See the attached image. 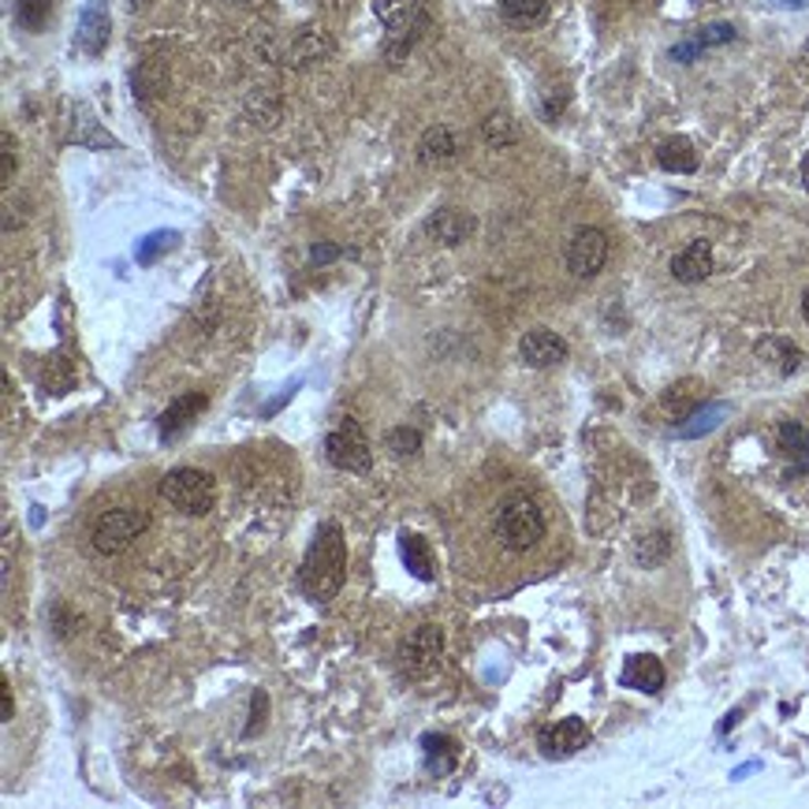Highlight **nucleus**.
<instances>
[{
  "label": "nucleus",
  "instance_id": "nucleus-11",
  "mask_svg": "<svg viewBox=\"0 0 809 809\" xmlns=\"http://www.w3.org/2000/svg\"><path fill=\"white\" fill-rule=\"evenodd\" d=\"M109 30H112V19H109L105 0H90V4L83 8V16H79L75 42L86 57H101L109 45Z\"/></svg>",
  "mask_w": 809,
  "mask_h": 809
},
{
  "label": "nucleus",
  "instance_id": "nucleus-26",
  "mask_svg": "<svg viewBox=\"0 0 809 809\" xmlns=\"http://www.w3.org/2000/svg\"><path fill=\"white\" fill-rule=\"evenodd\" d=\"M172 247H176V232H150L146 239L139 243L135 258H139V265H153L161 254H168Z\"/></svg>",
  "mask_w": 809,
  "mask_h": 809
},
{
  "label": "nucleus",
  "instance_id": "nucleus-1",
  "mask_svg": "<svg viewBox=\"0 0 809 809\" xmlns=\"http://www.w3.org/2000/svg\"><path fill=\"white\" fill-rule=\"evenodd\" d=\"M347 578V541L344 530L336 522H325L321 530L314 534L310 549H306V560L299 567V586L310 601L325 604L340 593Z\"/></svg>",
  "mask_w": 809,
  "mask_h": 809
},
{
  "label": "nucleus",
  "instance_id": "nucleus-23",
  "mask_svg": "<svg viewBox=\"0 0 809 809\" xmlns=\"http://www.w3.org/2000/svg\"><path fill=\"white\" fill-rule=\"evenodd\" d=\"M481 139H485V146L504 150L511 142H519V124L508 116V112H489L485 124H481Z\"/></svg>",
  "mask_w": 809,
  "mask_h": 809
},
{
  "label": "nucleus",
  "instance_id": "nucleus-18",
  "mask_svg": "<svg viewBox=\"0 0 809 809\" xmlns=\"http://www.w3.org/2000/svg\"><path fill=\"white\" fill-rule=\"evenodd\" d=\"M329 53H332V42L321 34V30H299L291 49H288V64L291 68H310Z\"/></svg>",
  "mask_w": 809,
  "mask_h": 809
},
{
  "label": "nucleus",
  "instance_id": "nucleus-25",
  "mask_svg": "<svg viewBox=\"0 0 809 809\" xmlns=\"http://www.w3.org/2000/svg\"><path fill=\"white\" fill-rule=\"evenodd\" d=\"M757 355H761V358H776V362H780V373H795L798 366H802V351H798V347H791L787 340H765V344H757Z\"/></svg>",
  "mask_w": 809,
  "mask_h": 809
},
{
  "label": "nucleus",
  "instance_id": "nucleus-17",
  "mask_svg": "<svg viewBox=\"0 0 809 809\" xmlns=\"http://www.w3.org/2000/svg\"><path fill=\"white\" fill-rule=\"evenodd\" d=\"M657 165L664 172H672V176H690V172L698 168V150H694V142L683 135L664 139L657 146Z\"/></svg>",
  "mask_w": 809,
  "mask_h": 809
},
{
  "label": "nucleus",
  "instance_id": "nucleus-16",
  "mask_svg": "<svg viewBox=\"0 0 809 809\" xmlns=\"http://www.w3.org/2000/svg\"><path fill=\"white\" fill-rule=\"evenodd\" d=\"M455 153H459V142L444 124H433L422 139H418V161H422L426 168L448 165V161H455Z\"/></svg>",
  "mask_w": 809,
  "mask_h": 809
},
{
  "label": "nucleus",
  "instance_id": "nucleus-12",
  "mask_svg": "<svg viewBox=\"0 0 809 809\" xmlns=\"http://www.w3.org/2000/svg\"><path fill=\"white\" fill-rule=\"evenodd\" d=\"M713 273V247L705 239H694L690 247H683L672 258V276L679 284H702Z\"/></svg>",
  "mask_w": 809,
  "mask_h": 809
},
{
  "label": "nucleus",
  "instance_id": "nucleus-6",
  "mask_svg": "<svg viewBox=\"0 0 809 809\" xmlns=\"http://www.w3.org/2000/svg\"><path fill=\"white\" fill-rule=\"evenodd\" d=\"M150 530V511L142 508H112L94 522V549L105 556L131 549Z\"/></svg>",
  "mask_w": 809,
  "mask_h": 809
},
{
  "label": "nucleus",
  "instance_id": "nucleus-14",
  "mask_svg": "<svg viewBox=\"0 0 809 809\" xmlns=\"http://www.w3.org/2000/svg\"><path fill=\"white\" fill-rule=\"evenodd\" d=\"M426 232L433 235L437 243H444V247H459V243H467V235H474V213L467 209H440L429 217Z\"/></svg>",
  "mask_w": 809,
  "mask_h": 809
},
{
  "label": "nucleus",
  "instance_id": "nucleus-37",
  "mask_svg": "<svg viewBox=\"0 0 809 809\" xmlns=\"http://www.w3.org/2000/svg\"><path fill=\"white\" fill-rule=\"evenodd\" d=\"M780 4H784V8H802L806 0H780Z\"/></svg>",
  "mask_w": 809,
  "mask_h": 809
},
{
  "label": "nucleus",
  "instance_id": "nucleus-36",
  "mask_svg": "<svg viewBox=\"0 0 809 809\" xmlns=\"http://www.w3.org/2000/svg\"><path fill=\"white\" fill-rule=\"evenodd\" d=\"M802 317H806V325H809V291L802 295Z\"/></svg>",
  "mask_w": 809,
  "mask_h": 809
},
{
  "label": "nucleus",
  "instance_id": "nucleus-33",
  "mask_svg": "<svg viewBox=\"0 0 809 809\" xmlns=\"http://www.w3.org/2000/svg\"><path fill=\"white\" fill-rule=\"evenodd\" d=\"M0 686H4V720H12V716H16V702H12V686H8V683H0Z\"/></svg>",
  "mask_w": 809,
  "mask_h": 809
},
{
  "label": "nucleus",
  "instance_id": "nucleus-22",
  "mask_svg": "<svg viewBox=\"0 0 809 809\" xmlns=\"http://www.w3.org/2000/svg\"><path fill=\"white\" fill-rule=\"evenodd\" d=\"M776 440H780V452L787 459H795L798 467H809V429L802 422H780Z\"/></svg>",
  "mask_w": 809,
  "mask_h": 809
},
{
  "label": "nucleus",
  "instance_id": "nucleus-30",
  "mask_svg": "<svg viewBox=\"0 0 809 809\" xmlns=\"http://www.w3.org/2000/svg\"><path fill=\"white\" fill-rule=\"evenodd\" d=\"M265 709H269V698H265V690L254 694V713H250V727H247V739H254V735L265 727Z\"/></svg>",
  "mask_w": 809,
  "mask_h": 809
},
{
  "label": "nucleus",
  "instance_id": "nucleus-2",
  "mask_svg": "<svg viewBox=\"0 0 809 809\" xmlns=\"http://www.w3.org/2000/svg\"><path fill=\"white\" fill-rule=\"evenodd\" d=\"M377 16H381L388 27L385 57L392 60V64H399V60L411 53L418 45V38L429 30L426 0H381V4H377Z\"/></svg>",
  "mask_w": 809,
  "mask_h": 809
},
{
  "label": "nucleus",
  "instance_id": "nucleus-34",
  "mask_svg": "<svg viewBox=\"0 0 809 809\" xmlns=\"http://www.w3.org/2000/svg\"><path fill=\"white\" fill-rule=\"evenodd\" d=\"M802 187H806V194H809V153L802 157Z\"/></svg>",
  "mask_w": 809,
  "mask_h": 809
},
{
  "label": "nucleus",
  "instance_id": "nucleus-13",
  "mask_svg": "<svg viewBox=\"0 0 809 809\" xmlns=\"http://www.w3.org/2000/svg\"><path fill=\"white\" fill-rule=\"evenodd\" d=\"M206 392H187V396H180L176 403H168V411L157 418V429H161V437L172 440V437H180L183 429H191V422H198V414L206 411Z\"/></svg>",
  "mask_w": 809,
  "mask_h": 809
},
{
  "label": "nucleus",
  "instance_id": "nucleus-24",
  "mask_svg": "<svg viewBox=\"0 0 809 809\" xmlns=\"http://www.w3.org/2000/svg\"><path fill=\"white\" fill-rule=\"evenodd\" d=\"M49 16H53V4H49V0H16V23L30 30V34L45 30Z\"/></svg>",
  "mask_w": 809,
  "mask_h": 809
},
{
  "label": "nucleus",
  "instance_id": "nucleus-29",
  "mask_svg": "<svg viewBox=\"0 0 809 809\" xmlns=\"http://www.w3.org/2000/svg\"><path fill=\"white\" fill-rule=\"evenodd\" d=\"M720 42H735V27H727V23L705 27L698 38V45H720Z\"/></svg>",
  "mask_w": 809,
  "mask_h": 809
},
{
  "label": "nucleus",
  "instance_id": "nucleus-3",
  "mask_svg": "<svg viewBox=\"0 0 809 809\" xmlns=\"http://www.w3.org/2000/svg\"><path fill=\"white\" fill-rule=\"evenodd\" d=\"M493 534L508 552H530L541 537H545V511H541L530 496H511L496 511Z\"/></svg>",
  "mask_w": 809,
  "mask_h": 809
},
{
  "label": "nucleus",
  "instance_id": "nucleus-10",
  "mask_svg": "<svg viewBox=\"0 0 809 809\" xmlns=\"http://www.w3.org/2000/svg\"><path fill=\"white\" fill-rule=\"evenodd\" d=\"M586 743H590V727L578 720V716H567V720H556V724H549L545 731H541V754L545 757H571V754H578V750H586Z\"/></svg>",
  "mask_w": 809,
  "mask_h": 809
},
{
  "label": "nucleus",
  "instance_id": "nucleus-19",
  "mask_svg": "<svg viewBox=\"0 0 809 809\" xmlns=\"http://www.w3.org/2000/svg\"><path fill=\"white\" fill-rule=\"evenodd\" d=\"M399 552H403V563H407V571H411L414 578H422V582L437 578V563H433V552H429V545H426V537L403 534V537H399Z\"/></svg>",
  "mask_w": 809,
  "mask_h": 809
},
{
  "label": "nucleus",
  "instance_id": "nucleus-35",
  "mask_svg": "<svg viewBox=\"0 0 809 809\" xmlns=\"http://www.w3.org/2000/svg\"><path fill=\"white\" fill-rule=\"evenodd\" d=\"M150 4H153V0H131V12H146Z\"/></svg>",
  "mask_w": 809,
  "mask_h": 809
},
{
  "label": "nucleus",
  "instance_id": "nucleus-4",
  "mask_svg": "<svg viewBox=\"0 0 809 809\" xmlns=\"http://www.w3.org/2000/svg\"><path fill=\"white\" fill-rule=\"evenodd\" d=\"M161 496H165L180 515L202 519V515H209L213 504H217V485H213V478L206 470L176 467L161 478Z\"/></svg>",
  "mask_w": 809,
  "mask_h": 809
},
{
  "label": "nucleus",
  "instance_id": "nucleus-15",
  "mask_svg": "<svg viewBox=\"0 0 809 809\" xmlns=\"http://www.w3.org/2000/svg\"><path fill=\"white\" fill-rule=\"evenodd\" d=\"M623 686H631V690H642V694H657L664 686V664L657 657H649V653H638V657H631L623 664Z\"/></svg>",
  "mask_w": 809,
  "mask_h": 809
},
{
  "label": "nucleus",
  "instance_id": "nucleus-7",
  "mask_svg": "<svg viewBox=\"0 0 809 809\" xmlns=\"http://www.w3.org/2000/svg\"><path fill=\"white\" fill-rule=\"evenodd\" d=\"M440 653H444V631L426 623V627H418L411 638L399 645V668L414 675V679H422V675H429L440 664Z\"/></svg>",
  "mask_w": 809,
  "mask_h": 809
},
{
  "label": "nucleus",
  "instance_id": "nucleus-31",
  "mask_svg": "<svg viewBox=\"0 0 809 809\" xmlns=\"http://www.w3.org/2000/svg\"><path fill=\"white\" fill-rule=\"evenodd\" d=\"M0 142H4V172H0V180H4V187H8V183L16 180V139L4 131V135H0Z\"/></svg>",
  "mask_w": 809,
  "mask_h": 809
},
{
  "label": "nucleus",
  "instance_id": "nucleus-21",
  "mask_svg": "<svg viewBox=\"0 0 809 809\" xmlns=\"http://www.w3.org/2000/svg\"><path fill=\"white\" fill-rule=\"evenodd\" d=\"M422 750H426L429 772H437V776L452 772L455 761H459V746H455V739H448V735H426Z\"/></svg>",
  "mask_w": 809,
  "mask_h": 809
},
{
  "label": "nucleus",
  "instance_id": "nucleus-32",
  "mask_svg": "<svg viewBox=\"0 0 809 809\" xmlns=\"http://www.w3.org/2000/svg\"><path fill=\"white\" fill-rule=\"evenodd\" d=\"M336 254H340V247H332V243H321V247H314V250H310V262H317V265H321V262H332Z\"/></svg>",
  "mask_w": 809,
  "mask_h": 809
},
{
  "label": "nucleus",
  "instance_id": "nucleus-28",
  "mask_svg": "<svg viewBox=\"0 0 809 809\" xmlns=\"http://www.w3.org/2000/svg\"><path fill=\"white\" fill-rule=\"evenodd\" d=\"M727 411L724 407H709V411H698L690 418V426H683L679 433L683 437H698V433H705V429H713V426H720V418H724Z\"/></svg>",
  "mask_w": 809,
  "mask_h": 809
},
{
  "label": "nucleus",
  "instance_id": "nucleus-20",
  "mask_svg": "<svg viewBox=\"0 0 809 809\" xmlns=\"http://www.w3.org/2000/svg\"><path fill=\"white\" fill-rule=\"evenodd\" d=\"M500 16H504L511 27L530 30V27L545 23L549 0H500Z\"/></svg>",
  "mask_w": 809,
  "mask_h": 809
},
{
  "label": "nucleus",
  "instance_id": "nucleus-9",
  "mask_svg": "<svg viewBox=\"0 0 809 809\" xmlns=\"http://www.w3.org/2000/svg\"><path fill=\"white\" fill-rule=\"evenodd\" d=\"M519 355H522V362L534 366V370H552V366L567 362L571 347H567V340H563L560 332H552V329H530L519 340Z\"/></svg>",
  "mask_w": 809,
  "mask_h": 809
},
{
  "label": "nucleus",
  "instance_id": "nucleus-8",
  "mask_svg": "<svg viewBox=\"0 0 809 809\" xmlns=\"http://www.w3.org/2000/svg\"><path fill=\"white\" fill-rule=\"evenodd\" d=\"M608 262V235L601 228H578L567 243V269L578 280H593Z\"/></svg>",
  "mask_w": 809,
  "mask_h": 809
},
{
  "label": "nucleus",
  "instance_id": "nucleus-27",
  "mask_svg": "<svg viewBox=\"0 0 809 809\" xmlns=\"http://www.w3.org/2000/svg\"><path fill=\"white\" fill-rule=\"evenodd\" d=\"M418 448H422V437H418V429H407V426H399L388 433V452H396V455H414Z\"/></svg>",
  "mask_w": 809,
  "mask_h": 809
},
{
  "label": "nucleus",
  "instance_id": "nucleus-5",
  "mask_svg": "<svg viewBox=\"0 0 809 809\" xmlns=\"http://www.w3.org/2000/svg\"><path fill=\"white\" fill-rule=\"evenodd\" d=\"M325 455L336 470H347V474H366L373 467V448L366 429L355 422V418H340V426L325 437Z\"/></svg>",
  "mask_w": 809,
  "mask_h": 809
}]
</instances>
